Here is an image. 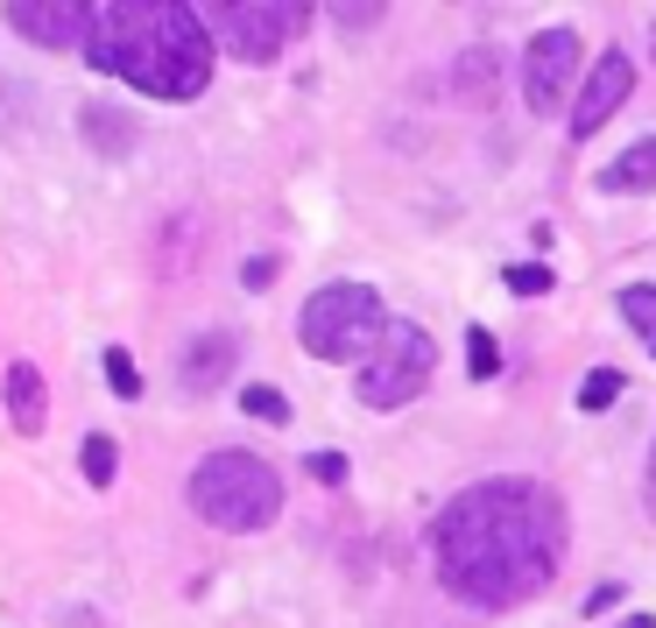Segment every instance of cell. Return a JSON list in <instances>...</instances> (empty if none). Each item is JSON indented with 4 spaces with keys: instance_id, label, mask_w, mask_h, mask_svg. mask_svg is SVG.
<instances>
[{
    "instance_id": "obj_1",
    "label": "cell",
    "mask_w": 656,
    "mask_h": 628,
    "mask_svg": "<svg viewBox=\"0 0 656 628\" xmlns=\"http://www.w3.org/2000/svg\"><path fill=\"white\" fill-rule=\"evenodd\" d=\"M565 502L544 481H480L467 494H452L445 516L431 529L438 550V579L452 600L467 607H523L557 579L565 565Z\"/></svg>"
},
{
    "instance_id": "obj_2",
    "label": "cell",
    "mask_w": 656,
    "mask_h": 628,
    "mask_svg": "<svg viewBox=\"0 0 656 628\" xmlns=\"http://www.w3.org/2000/svg\"><path fill=\"white\" fill-rule=\"evenodd\" d=\"M92 71H113L148 100H198L212 79V35L205 14L184 8V0H113V8L92 14L85 35Z\"/></svg>"
},
{
    "instance_id": "obj_3",
    "label": "cell",
    "mask_w": 656,
    "mask_h": 628,
    "mask_svg": "<svg viewBox=\"0 0 656 628\" xmlns=\"http://www.w3.org/2000/svg\"><path fill=\"white\" fill-rule=\"evenodd\" d=\"M184 494L212 529H226V537L268 529L283 516V473L268 460H255V452H240V445H226V452H212V460L191 466Z\"/></svg>"
},
{
    "instance_id": "obj_4",
    "label": "cell",
    "mask_w": 656,
    "mask_h": 628,
    "mask_svg": "<svg viewBox=\"0 0 656 628\" xmlns=\"http://www.w3.org/2000/svg\"><path fill=\"white\" fill-rule=\"evenodd\" d=\"M381 332H389V311L368 282H325L297 318V339L311 360H360L381 347Z\"/></svg>"
},
{
    "instance_id": "obj_5",
    "label": "cell",
    "mask_w": 656,
    "mask_h": 628,
    "mask_svg": "<svg viewBox=\"0 0 656 628\" xmlns=\"http://www.w3.org/2000/svg\"><path fill=\"white\" fill-rule=\"evenodd\" d=\"M431 368H438L431 332L410 326V318H389L381 347L360 360V403H368V410H402V403H417L423 382H431Z\"/></svg>"
},
{
    "instance_id": "obj_6",
    "label": "cell",
    "mask_w": 656,
    "mask_h": 628,
    "mask_svg": "<svg viewBox=\"0 0 656 628\" xmlns=\"http://www.w3.org/2000/svg\"><path fill=\"white\" fill-rule=\"evenodd\" d=\"M304 22H311L304 0H268V8H255V0H219V8H205V35H219L240 64H276L289 35H304Z\"/></svg>"
},
{
    "instance_id": "obj_7",
    "label": "cell",
    "mask_w": 656,
    "mask_h": 628,
    "mask_svg": "<svg viewBox=\"0 0 656 628\" xmlns=\"http://www.w3.org/2000/svg\"><path fill=\"white\" fill-rule=\"evenodd\" d=\"M578 35L572 29H544V35H530V50H523V100L530 113H557V100H565V85H572V71H578Z\"/></svg>"
},
{
    "instance_id": "obj_8",
    "label": "cell",
    "mask_w": 656,
    "mask_h": 628,
    "mask_svg": "<svg viewBox=\"0 0 656 628\" xmlns=\"http://www.w3.org/2000/svg\"><path fill=\"white\" fill-rule=\"evenodd\" d=\"M628 92H635V64H628L622 50H607L601 64L586 71V92H578V106H572V135H578V142H593V135H601V127L614 121V113H622Z\"/></svg>"
},
{
    "instance_id": "obj_9",
    "label": "cell",
    "mask_w": 656,
    "mask_h": 628,
    "mask_svg": "<svg viewBox=\"0 0 656 628\" xmlns=\"http://www.w3.org/2000/svg\"><path fill=\"white\" fill-rule=\"evenodd\" d=\"M92 14L100 8H85V0H14L8 29L29 35V43H43V50H64V43H85L92 35Z\"/></svg>"
},
{
    "instance_id": "obj_10",
    "label": "cell",
    "mask_w": 656,
    "mask_h": 628,
    "mask_svg": "<svg viewBox=\"0 0 656 628\" xmlns=\"http://www.w3.org/2000/svg\"><path fill=\"white\" fill-rule=\"evenodd\" d=\"M234 360H240V339H234V332L191 339V353H184V389H191V395H198V389H219L226 374H234Z\"/></svg>"
},
{
    "instance_id": "obj_11",
    "label": "cell",
    "mask_w": 656,
    "mask_h": 628,
    "mask_svg": "<svg viewBox=\"0 0 656 628\" xmlns=\"http://www.w3.org/2000/svg\"><path fill=\"white\" fill-rule=\"evenodd\" d=\"M8 416H14V431L22 437H35L50 424V395H43V374L29 368V360H14L8 368Z\"/></svg>"
},
{
    "instance_id": "obj_12",
    "label": "cell",
    "mask_w": 656,
    "mask_h": 628,
    "mask_svg": "<svg viewBox=\"0 0 656 628\" xmlns=\"http://www.w3.org/2000/svg\"><path fill=\"white\" fill-rule=\"evenodd\" d=\"M601 184L614 198H643V192H656V135H643L635 148H622L607 169H601Z\"/></svg>"
},
{
    "instance_id": "obj_13",
    "label": "cell",
    "mask_w": 656,
    "mask_h": 628,
    "mask_svg": "<svg viewBox=\"0 0 656 628\" xmlns=\"http://www.w3.org/2000/svg\"><path fill=\"white\" fill-rule=\"evenodd\" d=\"M79 135L100 148V156H127V148H134V121L121 106H85L79 113Z\"/></svg>"
},
{
    "instance_id": "obj_14",
    "label": "cell",
    "mask_w": 656,
    "mask_h": 628,
    "mask_svg": "<svg viewBox=\"0 0 656 628\" xmlns=\"http://www.w3.org/2000/svg\"><path fill=\"white\" fill-rule=\"evenodd\" d=\"M494 79H501V56H494V43L459 56V92H467L473 106H480V100H494Z\"/></svg>"
},
{
    "instance_id": "obj_15",
    "label": "cell",
    "mask_w": 656,
    "mask_h": 628,
    "mask_svg": "<svg viewBox=\"0 0 656 628\" xmlns=\"http://www.w3.org/2000/svg\"><path fill=\"white\" fill-rule=\"evenodd\" d=\"M113 466H121V445H113L106 431H92L85 445H79V473H85L92 487H113Z\"/></svg>"
},
{
    "instance_id": "obj_16",
    "label": "cell",
    "mask_w": 656,
    "mask_h": 628,
    "mask_svg": "<svg viewBox=\"0 0 656 628\" xmlns=\"http://www.w3.org/2000/svg\"><path fill=\"white\" fill-rule=\"evenodd\" d=\"M622 318L643 332V347L656 353V290H649V282H628V290H622Z\"/></svg>"
},
{
    "instance_id": "obj_17",
    "label": "cell",
    "mask_w": 656,
    "mask_h": 628,
    "mask_svg": "<svg viewBox=\"0 0 656 628\" xmlns=\"http://www.w3.org/2000/svg\"><path fill=\"white\" fill-rule=\"evenodd\" d=\"M467 347H473V353H467V374H473V382L501 374V339H494L488 326H473V332H467Z\"/></svg>"
},
{
    "instance_id": "obj_18",
    "label": "cell",
    "mask_w": 656,
    "mask_h": 628,
    "mask_svg": "<svg viewBox=\"0 0 656 628\" xmlns=\"http://www.w3.org/2000/svg\"><path fill=\"white\" fill-rule=\"evenodd\" d=\"M622 389H628V382H622V368H593L586 382H578V410H607Z\"/></svg>"
},
{
    "instance_id": "obj_19",
    "label": "cell",
    "mask_w": 656,
    "mask_h": 628,
    "mask_svg": "<svg viewBox=\"0 0 656 628\" xmlns=\"http://www.w3.org/2000/svg\"><path fill=\"white\" fill-rule=\"evenodd\" d=\"M240 410H247V416H262V424H289V403H283V389H268V382L240 389Z\"/></svg>"
},
{
    "instance_id": "obj_20",
    "label": "cell",
    "mask_w": 656,
    "mask_h": 628,
    "mask_svg": "<svg viewBox=\"0 0 656 628\" xmlns=\"http://www.w3.org/2000/svg\"><path fill=\"white\" fill-rule=\"evenodd\" d=\"M106 382H113V395H121V403H134V395H142V374H134V353H127V347H106Z\"/></svg>"
},
{
    "instance_id": "obj_21",
    "label": "cell",
    "mask_w": 656,
    "mask_h": 628,
    "mask_svg": "<svg viewBox=\"0 0 656 628\" xmlns=\"http://www.w3.org/2000/svg\"><path fill=\"white\" fill-rule=\"evenodd\" d=\"M501 282H509V290H515V297H544V290H557V282H551V269H544V261H515V269H501Z\"/></svg>"
},
{
    "instance_id": "obj_22",
    "label": "cell",
    "mask_w": 656,
    "mask_h": 628,
    "mask_svg": "<svg viewBox=\"0 0 656 628\" xmlns=\"http://www.w3.org/2000/svg\"><path fill=\"white\" fill-rule=\"evenodd\" d=\"M311 481L339 487V481H346V452H311Z\"/></svg>"
},
{
    "instance_id": "obj_23",
    "label": "cell",
    "mask_w": 656,
    "mask_h": 628,
    "mask_svg": "<svg viewBox=\"0 0 656 628\" xmlns=\"http://www.w3.org/2000/svg\"><path fill=\"white\" fill-rule=\"evenodd\" d=\"M276 269H283L276 255H255V261L240 269V282H247V290H268V282H276Z\"/></svg>"
},
{
    "instance_id": "obj_24",
    "label": "cell",
    "mask_w": 656,
    "mask_h": 628,
    "mask_svg": "<svg viewBox=\"0 0 656 628\" xmlns=\"http://www.w3.org/2000/svg\"><path fill=\"white\" fill-rule=\"evenodd\" d=\"M614 600H622V586H614V579L593 586V594H586V615H601V607H614Z\"/></svg>"
},
{
    "instance_id": "obj_25",
    "label": "cell",
    "mask_w": 656,
    "mask_h": 628,
    "mask_svg": "<svg viewBox=\"0 0 656 628\" xmlns=\"http://www.w3.org/2000/svg\"><path fill=\"white\" fill-rule=\"evenodd\" d=\"M622 628H656V621H649V615H628V621H622Z\"/></svg>"
},
{
    "instance_id": "obj_26",
    "label": "cell",
    "mask_w": 656,
    "mask_h": 628,
    "mask_svg": "<svg viewBox=\"0 0 656 628\" xmlns=\"http://www.w3.org/2000/svg\"><path fill=\"white\" fill-rule=\"evenodd\" d=\"M649 481H656V452H649Z\"/></svg>"
}]
</instances>
